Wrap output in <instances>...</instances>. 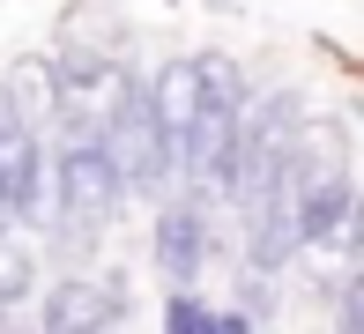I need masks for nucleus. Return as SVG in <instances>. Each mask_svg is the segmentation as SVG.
Instances as JSON below:
<instances>
[{
	"label": "nucleus",
	"mask_w": 364,
	"mask_h": 334,
	"mask_svg": "<svg viewBox=\"0 0 364 334\" xmlns=\"http://www.w3.org/2000/svg\"><path fill=\"white\" fill-rule=\"evenodd\" d=\"M141 104H149L164 149H171V171H178V149H186L193 112H201V90H193V53H186V60H164L156 75H141Z\"/></svg>",
	"instance_id": "nucleus-5"
},
{
	"label": "nucleus",
	"mask_w": 364,
	"mask_h": 334,
	"mask_svg": "<svg viewBox=\"0 0 364 334\" xmlns=\"http://www.w3.org/2000/svg\"><path fill=\"white\" fill-rule=\"evenodd\" d=\"M97 149H105V163H112V178H119L127 200H164L171 193V178H178L171 149H164V134H156V119H149V104H141V75H127V67H119V82H112Z\"/></svg>",
	"instance_id": "nucleus-2"
},
{
	"label": "nucleus",
	"mask_w": 364,
	"mask_h": 334,
	"mask_svg": "<svg viewBox=\"0 0 364 334\" xmlns=\"http://www.w3.org/2000/svg\"><path fill=\"white\" fill-rule=\"evenodd\" d=\"M164 334H223V312L208 305L201 290H178L171 305H164Z\"/></svg>",
	"instance_id": "nucleus-7"
},
{
	"label": "nucleus",
	"mask_w": 364,
	"mask_h": 334,
	"mask_svg": "<svg viewBox=\"0 0 364 334\" xmlns=\"http://www.w3.org/2000/svg\"><path fill=\"white\" fill-rule=\"evenodd\" d=\"M283 208H290L297 253H320V245H335L342 230H350L357 171H350V126H342V119L297 126L290 163H283Z\"/></svg>",
	"instance_id": "nucleus-1"
},
{
	"label": "nucleus",
	"mask_w": 364,
	"mask_h": 334,
	"mask_svg": "<svg viewBox=\"0 0 364 334\" xmlns=\"http://www.w3.org/2000/svg\"><path fill=\"white\" fill-rule=\"evenodd\" d=\"M30 282H38V260H30L23 245H8V238H0V312H8L15 297H30Z\"/></svg>",
	"instance_id": "nucleus-8"
},
{
	"label": "nucleus",
	"mask_w": 364,
	"mask_h": 334,
	"mask_svg": "<svg viewBox=\"0 0 364 334\" xmlns=\"http://www.w3.org/2000/svg\"><path fill=\"white\" fill-rule=\"evenodd\" d=\"M0 97H8V119L23 126V134L53 126V112H60V75H53V60H45V53H23L8 75H0Z\"/></svg>",
	"instance_id": "nucleus-6"
},
{
	"label": "nucleus",
	"mask_w": 364,
	"mask_h": 334,
	"mask_svg": "<svg viewBox=\"0 0 364 334\" xmlns=\"http://www.w3.org/2000/svg\"><path fill=\"white\" fill-rule=\"evenodd\" d=\"M208 253H216V230H208V200L193 193V186H186V193H164V200H156V275L171 282V297L201 282Z\"/></svg>",
	"instance_id": "nucleus-3"
},
{
	"label": "nucleus",
	"mask_w": 364,
	"mask_h": 334,
	"mask_svg": "<svg viewBox=\"0 0 364 334\" xmlns=\"http://www.w3.org/2000/svg\"><path fill=\"white\" fill-rule=\"evenodd\" d=\"M127 320V290L119 282H97V275H60L45 290V320L38 334H112Z\"/></svg>",
	"instance_id": "nucleus-4"
},
{
	"label": "nucleus",
	"mask_w": 364,
	"mask_h": 334,
	"mask_svg": "<svg viewBox=\"0 0 364 334\" xmlns=\"http://www.w3.org/2000/svg\"><path fill=\"white\" fill-rule=\"evenodd\" d=\"M0 334H8V312H0Z\"/></svg>",
	"instance_id": "nucleus-9"
}]
</instances>
